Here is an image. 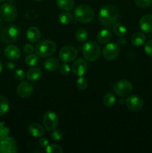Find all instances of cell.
<instances>
[{
  "label": "cell",
  "instance_id": "obj_1",
  "mask_svg": "<svg viewBox=\"0 0 152 153\" xmlns=\"http://www.w3.org/2000/svg\"><path fill=\"white\" fill-rule=\"evenodd\" d=\"M98 16V20L101 25L107 28H110L117 22L119 12L115 6L112 4H105L101 7Z\"/></svg>",
  "mask_w": 152,
  "mask_h": 153
},
{
  "label": "cell",
  "instance_id": "obj_2",
  "mask_svg": "<svg viewBox=\"0 0 152 153\" xmlns=\"http://www.w3.org/2000/svg\"><path fill=\"white\" fill-rule=\"evenodd\" d=\"M75 19L82 23L92 22L95 17V12L90 6L86 4H79L74 10Z\"/></svg>",
  "mask_w": 152,
  "mask_h": 153
},
{
  "label": "cell",
  "instance_id": "obj_3",
  "mask_svg": "<svg viewBox=\"0 0 152 153\" xmlns=\"http://www.w3.org/2000/svg\"><path fill=\"white\" fill-rule=\"evenodd\" d=\"M83 57L89 61H95L101 55V47L95 41H89L83 45L82 48Z\"/></svg>",
  "mask_w": 152,
  "mask_h": 153
},
{
  "label": "cell",
  "instance_id": "obj_4",
  "mask_svg": "<svg viewBox=\"0 0 152 153\" xmlns=\"http://www.w3.org/2000/svg\"><path fill=\"white\" fill-rule=\"evenodd\" d=\"M56 49L57 46L55 42L50 40H43L37 44L35 52L38 57L46 58L53 55L56 52Z\"/></svg>",
  "mask_w": 152,
  "mask_h": 153
},
{
  "label": "cell",
  "instance_id": "obj_5",
  "mask_svg": "<svg viewBox=\"0 0 152 153\" xmlns=\"http://www.w3.org/2000/svg\"><path fill=\"white\" fill-rule=\"evenodd\" d=\"M115 94L120 97H128L133 91V85L130 81L122 79L113 85Z\"/></svg>",
  "mask_w": 152,
  "mask_h": 153
},
{
  "label": "cell",
  "instance_id": "obj_6",
  "mask_svg": "<svg viewBox=\"0 0 152 153\" xmlns=\"http://www.w3.org/2000/svg\"><path fill=\"white\" fill-rule=\"evenodd\" d=\"M19 37V31L15 25H7L5 26L1 32V39L6 43H10L16 42Z\"/></svg>",
  "mask_w": 152,
  "mask_h": 153
},
{
  "label": "cell",
  "instance_id": "obj_7",
  "mask_svg": "<svg viewBox=\"0 0 152 153\" xmlns=\"http://www.w3.org/2000/svg\"><path fill=\"white\" fill-rule=\"evenodd\" d=\"M0 16L2 19L7 22H10L16 19L17 10L15 6L11 3H4L0 6Z\"/></svg>",
  "mask_w": 152,
  "mask_h": 153
},
{
  "label": "cell",
  "instance_id": "obj_8",
  "mask_svg": "<svg viewBox=\"0 0 152 153\" xmlns=\"http://www.w3.org/2000/svg\"><path fill=\"white\" fill-rule=\"evenodd\" d=\"M59 123V118L55 112L49 111L46 112L43 117V123L44 128L47 131H52L57 128Z\"/></svg>",
  "mask_w": 152,
  "mask_h": 153
},
{
  "label": "cell",
  "instance_id": "obj_9",
  "mask_svg": "<svg viewBox=\"0 0 152 153\" xmlns=\"http://www.w3.org/2000/svg\"><path fill=\"white\" fill-rule=\"evenodd\" d=\"M77 51L74 46H66L61 49L59 58L63 63L72 62L77 58Z\"/></svg>",
  "mask_w": 152,
  "mask_h": 153
},
{
  "label": "cell",
  "instance_id": "obj_10",
  "mask_svg": "<svg viewBox=\"0 0 152 153\" xmlns=\"http://www.w3.org/2000/svg\"><path fill=\"white\" fill-rule=\"evenodd\" d=\"M120 53V48L119 46L116 43H107L104 48L103 55L105 59L108 61L115 60Z\"/></svg>",
  "mask_w": 152,
  "mask_h": 153
},
{
  "label": "cell",
  "instance_id": "obj_11",
  "mask_svg": "<svg viewBox=\"0 0 152 153\" xmlns=\"http://www.w3.org/2000/svg\"><path fill=\"white\" fill-rule=\"evenodd\" d=\"M125 103L129 110L135 112L139 111L143 108L144 105L142 99L137 95H131L128 97L125 101Z\"/></svg>",
  "mask_w": 152,
  "mask_h": 153
},
{
  "label": "cell",
  "instance_id": "obj_12",
  "mask_svg": "<svg viewBox=\"0 0 152 153\" xmlns=\"http://www.w3.org/2000/svg\"><path fill=\"white\" fill-rule=\"evenodd\" d=\"M34 92V87L30 82L22 81L16 88V94L21 98H28Z\"/></svg>",
  "mask_w": 152,
  "mask_h": 153
},
{
  "label": "cell",
  "instance_id": "obj_13",
  "mask_svg": "<svg viewBox=\"0 0 152 153\" xmlns=\"http://www.w3.org/2000/svg\"><path fill=\"white\" fill-rule=\"evenodd\" d=\"M88 70L87 63L82 58L76 59L72 65V70L75 76L80 77L84 76Z\"/></svg>",
  "mask_w": 152,
  "mask_h": 153
},
{
  "label": "cell",
  "instance_id": "obj_14",
  "mask_svg": "<svg viewBox=\"0 0 152 153\" xmlns=\"http://www.w3.org/2000/svg\"><path fill=\"white\" fill-rule=\"evenodd\" d=\"M4 55L10 61H16L19 58L21 55L20 49L14 45H9L6 46L4 50Z\"/></svg>",
  "mask_w": 152,
  "mask_h": 153
},
{
  "label": "cell",
  "instance_id": "obj_15",
  "mask_svg": "<svg viewBox=\"0 0 152 153\" xmlns=\"http://www.w3.org/2000/svg\"><path fill=\"white\" fill-rule=\"evenodd\" d=\"M139 27L145 32H152V14L148 13L142 16L139 20Z\"/></svg>",
  "mask_w": 152,
  "mask_h": 153
},
{
  "label": "cell",
  "instance_id": "obj_16",
  "mask_svg": "<svg viewBox=\"0 0 152 153\" xmlns=\"http://www.w3.org/2000/svg\"><path fill=\"white\" fill-rule=\"evenodd\" d=\"M41 37V31L37 27L31 26L27 30L26 37L31 43H37Z\"/></svg>",
  "mask_w": 152,
  "mask_h": 153
},
{
  "label": "cell",
  "instance_id": "obj_17",
  "mask_svg": "<svg viewBox=\"0 0 152 153\" xmlns=\"http://www.w3.org/2000/svg\"><path fill=\"white\" fill-rule=\"evenodd\" d=\"M0 151L3 152H14L16 151V146L12 138H6L0 143Z\"/></svg>",
  "mask_w": 152,
  "mask_h": 153
},
{
  "label": "cell",
  "instance_id": "obj_18",
  "mask_svg": "<svg viewBox=\"0 0 152 153\" xmlns=\"http://www.w3.org/2000/svg\"><path fill=\"white\" fill-rule=\"evenodd\" d=\"M28 131L31 136L34 137H40L44 134L45 129L37 123H31L28 127Z\"/></svg>",
  "mask_w": 152,
  "mask_h": 153
},
{
  "label": "cell",
  "instance_id": "obj_19",
  "mask_svg": "<svg viewBox=\"0 0 152 153\" xmlns=\"http://www.w3.org/2000/svg\"><path fill=\"white\" fill-rule=\"evenodd\" d=\"M42 76H43V73H42L41 70L38 68H36V67H33V68H31L30 70H28L26 74L27 79L30 82H34L40 80L42 78Z\"/></svg>",
  "mask_w": 152,
  "mask_h": 153
},
{
  "label": "cell",
  "instance_id": "obj_20",
  "mask_svg": "<svg viewBox=\"0 0 152 153\" xmlns=\"http://www.w3.org/2000/svg\"><path fill=\"white\" fill-rule=\"evenodd\" d=\"M112 31L108 28L101 30L97 35V39L101 43H107L112 39Z\"/></svg>",
  "mask_w": 152,
  "mask_h": 153
},
{
  "label": "cell",
  "instance_id": "obj_21",
  "mask_svg": "<svg viewBox=\"0 0 152 153\" xmlns=\"http://www.w3.org/2000/svg\"><path fill=\"white\" fill-rule=\"evenodd\" d=\"M60 67V62L58 59L55 58H49L45 61L44 68L49 72H53L58 70Z\"/></svg>",
  "mask_w": 152,
  "mask_h": 153
},
{
  "label": "cell",
  "instance_id": "obj_22",
  "mask_svg": "<svg viewBox=\"0 0 152 153\" xmlns=\"http://www.w3.org/2000/svg\"><path fill=\"white\" fill-rule=\"evenodd\" d=\"M57 6L63 11H69L74 7V0H56Z\"/></svg>",
  "mask_w": 152,
  "mask_h": 153
},
{
  "label": "cell",
  "instance_id": "obj_23",
  "mask_svg": "<svg viewBox=\"0 0 152 153\" xmlns=\"http://www.w3.org/2000/svg\"><path fill=\"white\" fill-rule=\"evenodd\" d=\"M145 40V35L143 33L137 32L134 34L131 37V43L135 46H141L144 44Z\"/></svg>",
  "mask_w": 152,
  "mask_h": 153
},
{
  "label": "cell",
  "instance_id": "obj_24",
  "mask_svg": "<svg viewBox=\"0 0 152 153\" xmlns=\"http://www.w3.org/2000/svg\"><path fill=\"white\" fill-rule=\"evenodd\" d=\"M58 20L63 25H69L73 22V16L70 13L64 11L59 14Z\"/></svg>",
  "mask_w": 152,
  "mask_h": 153
},
{
  "label": "cell",
  "instance_id": "obj_25",
  "mask_svg": "<svg viewBox=\"0 0 152 153\" xmlns=\"http://www.w3.org/2000/svg\"><path fill=\"white\" fill-rule=\"evenodd\" d=\"M10 108L9 102L6 97L0 96V116L6 114Z\"/></svg>",
  "mask_w": 152,
  "mask_h": 153
},
{
  "label": "cell",
  "instance_id": "obj_26",
  "mask_svg": "<svg viewBox=\"0 0 152 153\" xmlns=\"http://www.w3.org/2000/svg\"><path fill=\"white\" fill-rule=\"evenodd\" d=\"M113 32L118 37H124L127 34V28L123 24L116 22L113 26Z\"/></svg>",
  "mask_w": 152,
  "mask_h": 153
},
{
  "label": "cell",
  "instance_id": "obj_27",
  "mask_svg": "<svg viewBox=\"0 0 152 153\" xmlns=\"http://www.w3.org/2000/svg\"><path fill=\"white\" fill-rule=\"evenodd\" d=\"M103 102L104 105L107 107H112L114 105L115 102H116V98L113 94L108 92L104 95V98H103Z\"/></svg>",
  "mask_w": 152,
  "mask_h": 153
},
{
  "label": "cell",
  "instance_id": "obj_28",
  "mask_svg": "<svg viewBox=\"0 0 152 153\" xmlns=\"http://www.w3.org/2000/svg\"><path fill=\"white\" fill-rule=\"evenodd\" d=\"M76 40L80 43L86 41L88 38V32L84 29V28H80L76 31L75 32Z\"/></svg>",
  "mask_w": 152,
  "mask_h": 153
},
{
  "label": "cell",
  "instance_id": "obj_29",
  "mask_svg": "<svg viewBox=\"0 0 152 153\" xmlns=\"http://www.w3.org/2000/svg\"><path fill=\"white\" fill-rule=\"evenodd\" d=\"M39 61L38 55L36 54H28V55H27L26 58L25 59V62L26 64V65L29 66V67H34L37 64Z\"/></svg>",
  "mask_w": 152,
  "mask_h": 153
},
{
  "label": "cell",
  "instance_id": "obj_30",
  "mask_svg": "<svg viewBox=\"0 0 152 153\" xmlns=\"http://www.w3.org/2000/svg\"><path fill=\"white\" fill-rule=\"evenodd\" d=\"M76 85H77V88L79 90L83 91V90H86L87 88L88 85H89V82H88V80L86 78L83 77V76H80L77 80Z\"/></svg>",
  "mask_w": 152,
  "mask_h": 153
},
{
  "label": "cell",
  "instance_id": "obj_31",
  "mask_svg": "<svg viewBox=\"0 0 152 153\" xmlns=\"http://www.w3.org/2000/svg\"><path fill=\"white\" fill-rule=\"evenodd\" d=\"M46 152L47 153H62L63 149L57 144L48 145L46 148Z\"/></svg>",
  "mask_w": 152,
  "mask_h": 153
},
{
  "label": "cell",
  "instance_id": "obj_32",
  "mask_svg": "<svg viewBox=\"0 0 152 153\" xmlns=\"http://www.w3.org/2000/svg\"><path fill=\"white\" fill-rule=\"evenodd\" d=\"M135 2L140 8H147L152 4V0H135Z\"/></svg>",
  "mask_w": 152,
  "mask_h": 153
},
{
  "label": "cell",
  "instance_id": "obj_33",
  "mask_svg": "<svg viewBox=\"0 0 152 153\" xmlns=\"http://www.w3.org/2000/svg\"><path fill=\"white\" fill-rule=\"evenodd\" d=\"M51 137L55 141H58V140H61V138L63 137V133L61 130L59 129H55L52 130V132L51 134Z\"/></svg>",
  "mask_w": 152,
  "mask_h": 153
},
{
  "label": "cell",
  "instance_id": "obj_34",
  "mask_svg": "<svg viewBox=\"0 0 152 153\" xmlns=\"http://www.w3.org/2000/svg\"><path fill=\"white\" fill-rule=\"evenodd\" d=\"M59 72L62 76H67L70 73V67L66 63L61 64L59 67Z\"/></svg>",
  "mask_w": 152,
  "mask_h": 153
},
{
  "label": "cell",
  "instance_id": "obj_35",
  "mask_svg": "<svg viewBox=\"0 0 152 153\" xmlns=\"http://www.w3.org/2000/svg\"><path fill=\"white\" fill-rule=\"evenodd\" d=\"M144 50L146 55H148L150 57H152V40H150L148 42H146L145 45Z\"/></svg>",
  "mask_w": 152,
  "mask_h": 153
},
{
  "label": "cell",
  "instance_id": "obj_36",
  "mask_svg": "<svg viewBox=\"0 0 152 153\" xmlns=\"http://www.w3.org/2000/svg\"><path fill=\"white\" fill-rule=\"evenodd\" d=\"M14 78L16 80L19 81V82H22V80L25 78V73L21 69H18L16 71L14 72Z\"/></svg>",
  "mask_w": 152,
  "mask_h": 153
},
{
  "label": "cell",
  "instance_id": "obj_37",
  "mask_svg": "<svg viewBox=\"0 0 152 153\" xmlns=\"http://www.w3.org/2000/svg\"><path fill=\"white\" fill-rule=\"evenodd\" d=\"M23 49H24V52H25V53L31 54L34 52V47L33 46L32 44H31V43H26V44L24 46Z\"/></svg>",
  "mask_w": 152,
  "mask_h": 153
},
{
  "label": "cell",
  "instance_id": "obj_38",
  "mask_svg": "<svg viewBox=\"0 0 152 153\" xmlns=\"http://www.w3.org/2000/svg\"><path fill=\"white\" fill-rule=\"evenodd\" d=\"M25 16H26V17L29 18V19H35V18H37V13L34 11V10H28V11L26 12V13L25 14Z\"/></svg>",
  "mask_w": 152,
  "mask_h": 153
},
{
  "label": "cell",
  "instance_id": "obj_39",
  "mask_svg": "<svg viewBox=\"0 0 152 153\" xmlns=\"http://www.w3.org/2000/svg\"><path fill=\"white\" fill-rule=\"evenodd\" d=\"M39 145L41 147H46L49 145V140L46 137H41L39 140Z\"/></svg>",
  "mask_w": 152,
  "mask_h": 153
},
{
  "label": "cell",
  "instance_id": "obj_40",
  "mask_svg": "<svg viewBox=\"0 0 152 153\" xmlns=\"http://www.w3.org/2000/svg\"><path fill=\"white\" fill-rule=\"evenodd\" d=\"M127 43V40L125 38H120L119 40H118V42H117V44L119 45V46H125Z\"/></svg>",
  "mask_w": 152,
  "mask_h": 153
},
{
  "label": "cell",
  "instance_id": "obj_41",
  "mask_svg": "<svg viewBox=\"0 0 152 153\" xmlns=\"http://www.w3.org/2000/svg\"><path fill=\"white\" fill-rule=\"evenodd\" d=\"M7 68L10 70H13L15 68V64L13 62H8L7 64Z\"/></svg>",
  "mask_w": 152,
  "mask_h": 153
},
{
  "label": "cell",
  "instance_id": "obj_42",
  "mask_svg": "<svg viewBox=\"0 0 152 153\" xmlns=\"http://www.w3.org/2000/svg\"><path fill=\"white\" fill-rule=\"evenodd\" d=\"M3 25V22H2V19H1V17H0V29L1 28V27H2Z\"/></svg>",
  "mask_w": 152,
  "mask_h": 153
},
{
  "label": "cell",
  "instance_id": "obj_43",
  "mask_svg": "<svg viewBox=\"0 0 152 153\" xmlns=\"http://www.w3.org/2000/svg\"><path fill=\"white\" fill-rule=\"evenodd\" d=\"M2 68H3L2 64H1V61H0V73H1V72L2 71Z\"/></svg>",
  "mask_w": 152,
  "mask_h": 153
},
{
  "label": "cell",
  "instance_id": "obj_44",
  "mask_svg": "<svg viewBox=\"0 0 152 153\" xmlns=\"http://www.w3.org/2000/svg\"><path fill=\"white\" fill-rule=\"evenodd\" d=\"M7 1H9V3H13V2H15V1H16V0H7Z\"/></svg>",
  "mask_w": 152,
  "mask_h": 153
},
{
  "label": "cell",
  "instance_id": "obj_45",
  "mask_svg": "<svg viewBox=\"0 0 152 153\" xmlns=\"http://www.w3.org/2000/svg\"><path fill=\"white\" fill-rule=\"evenodd\" d=\"M4 1V0H0V2H3Z\"/></svg>",
  "mask_w": 152,
  "mask_h": 153
},
{
  "label": "cell",
  "instance_id": "obj_46",
  "mask_svg": "<svg viewBox=\"0 0 152 153\" xmlns=\"http://www.w3.org/2000/svg\"><path fill=\"white\" fill-rule=\"evenodd\" d=\"M36 1H43V0H36Z\"/></svg>",
  "mask_w": 152,
  "mask_h": 153
}]
</instances>
